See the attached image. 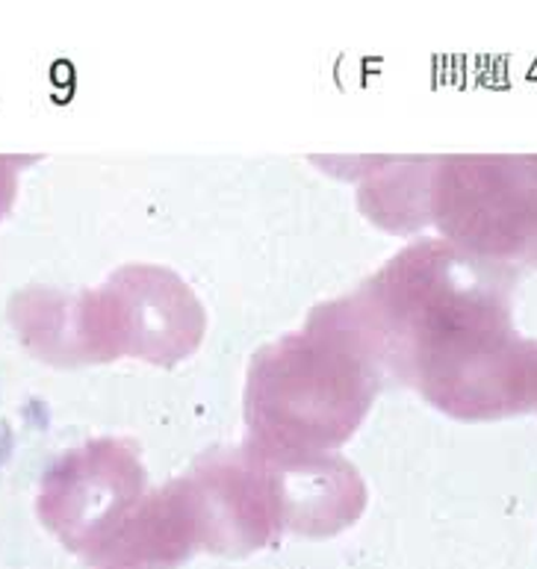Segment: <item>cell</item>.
I'll list each match as a JSON object with an SVG mask.
<instances>
[{
	"instance_id": "obj_1",
	"label": "cell",
	"mask_w": 537,
	"mask_h": 569,
	"mask_svg": "<svg viewBox=\"0 0 537 569\" xmlns=\"http://www.w3.org/2000/svg\"><path fill=\"white\" fill-rule=\"evenodd\" d=\"M453 196L460 233L537 251V157L455 162Z\"/></svg>"
},
{
	"instance_id": "obj_2",
	"label": "cell",
	"mask_w": 537,
	"mask_h": 569,
	"mask_svg": "<svg viewBox=\"0 0 537 569\" xmlns=\"http://www.w3.org/2000/svg\"><path fill=\"white\" fill-rule=\"evenodd\" d=\"M531 390H535V399H537V363H535V378H531Z\"/></svg>"
}]
</instances>
